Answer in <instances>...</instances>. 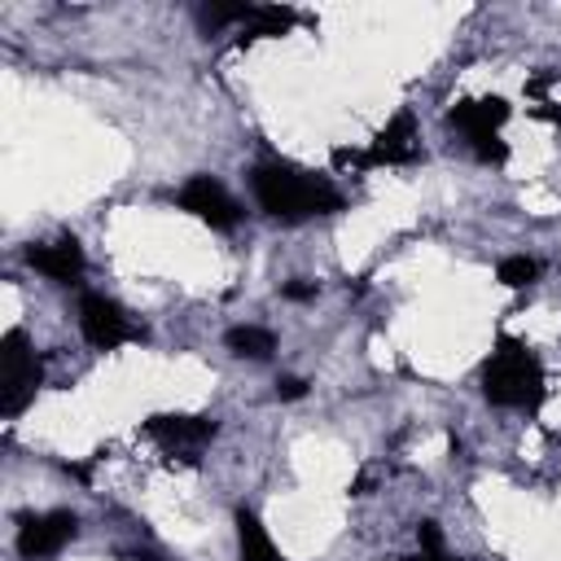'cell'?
<instances>
[{
  "instance_id": "obj_1",
  "label": "cell",
  "mask_w": 561,
  "mask_h": 561,
  "mask_svg": "<svg viewBox=\"0 0 561 561\" xmlns=\"http://www.w3.org/2000/svg\"><path fill=\"white\" fill-rule=\"evenodd\" d=\"M250 188L272 219H311L342 210V193L329 180L307 175L289 162H259L250 171Z\"/></svg>"
},
{
  "instance_id": "obj_2",
  "label": "cell",
  "mask_w": 561,
  "mask_h": 561,
  "mask_svg": "<svg viewBox=\"0 0 561 561\" xmlns=\"http://www.w3.org/2000/svg\"><path fill=\"white\" fill-rule=\"evenodd\" d=\"M482 394L495 408H539L543 399V364L539 355L517 342V337H500L486 368H482Z\"/></svg>"
},
{
  "instance_id": "obj_3",
  "label": "cell",
  "mask_w": 561,
  "mask_h": 561,
  "mask_svg": "<svg viewBox=\"0 0 561 561\" xmlns=\"http://www.w3.org/2000/svg\"><path fill=\"white\" fill-rule=\"evenodd\" d=\"M39 377H44V368H39L35 351L26 346V333L22 329H9L4 342H0V412L4 416H18L35 399Z\"/></svg>"
},
{
  "instance_id": "obj_4",
  "label": "cell",
  "mask_w": 561,
  "mask_h": 561,
  "mask_svg": "<svg viewBox=\"0 0 561 561\" xmlns=\"http://www.w3.org/2000/svg\"><path fill=\"white\" fill-rule=\"evenodd\" d=\"M79 329H83V337H88L92 346H101V351H114V346L140 337V329L127 320V311H123L114 298H105V294H83V298H79Z\"/></svg>"
},
{
  "instance_id": "obj_5",
  "label": "cell",
  "mask_w": 561,
  "mask_h": 561,
  "mask_svg": "<svg viewBox=\"0 0 561 561\" xmlns=\"http://www.w3.org/2000/svg\"><path fill=\"white\" fill-rule=\"evenodd\" d=\"M180 210H188L193 219H202V224H210L219 232L237 228V219H241V206L232 202V193L219 180H210V175H193L180 188Z\"/></svg>"
},
{
  "instance_id": "obj_6",
  "label": "cell",
  "mask_w": 561,
  "mask_h": 561,
  "mask_svg": "<svg viewBox=\"0 0 561 561\" xmlns=\"http://www.w3.org/2000/svg\"><path fill=\"white\" fill-rule=\"evenodd\" d=\"M75 530H79V517L66 513V508H53V513H39V517H22V526H18V552L26 561L53 557V552H61L75 539Z\"/></svg>"
},
{
  "instance_id": "obj_7",
  "label": "cell",
  "mask_w": 561,
  "mask_h": 561,
  "mask_svg": "<svg viewBox=\"0 0 561 561\" xmlns=\"http://www.w3.org/2000/svg\"><path fill=\"white\" fill-rule=\"evenodd\" d=\"M421 158V140H416V118L412 110H399L364 149V167H403Z\"/></svg>"
},
{
  "instance_id": "obj_8",
  "label": "cell",
  "mask_w": 561,
  "mask_h": 561,
  "mask_svg": "<svg viewBox=\"0 0 561 561\" xmlns=\"http://www.w3.org/2000/svg\"><path fill=\"white\" fill-rule=\"evenodd\" d=\"M508 118V101L504 96H465L447 110V123L465 131V140H482V136H500V123Z\"/></svg>"
},
{
  "instance_id": "obj_9",
  "label": "cell",
  "mask_w": 561,
  "mask_h": 561,
  "mask_svg": "<svg viewBox=\"0 0 561 561\" xmlns=\"http://www.w3.org/2000/svg\"><path fill=\"white\" fill-rule=\"evenodd\" d=\"M215 421L210 416H184V412H158L145 421V434L158 438L162 447H202L215 438Z\"/></svg>"
},
{
  "instance_id": "obj_10",
  "label": "cell",
  "mask_w": 561,
  "mask_h": 561,
  "mask_svg": "<svg viewBox=\"0 0 561 561\" xmlns=\"http://www.w3.org/2000/svg\"><path fill=\"white\" fill-rule=\"evenodd\" d=\"M26 263L48 280H75L83 272V250H79L75 237H61V241H48V245H31Z\"/></svg>"
},
{
  "instance_id": "obj_11",
  "label": "cell",
  "mask_w": 561,
  "mask_h": 561,
  "mask_svg": "<svg viewBox=\"0 0 561 561\" xmlns=\"http://www.w3.org/2000/svg\"><path fill=\"white\" fill-rule=\"evenodd\" d=\"M237 548H241V561H285L267 539V526L250 508H237Z\"/></svg>"
},
{
  "instance_id": "obj_12",
  "label": "cell",
  "mask_w": 561,
  "mask_h": 561,
  "mask_svg": "<svg viewBox=\"0 0 561 561\" xmlns=\"http://www.w3.org/2000/svg\"><path fill=\"white\" fill-rule=\"evenodd\" d=\"M224 342H228L232 355H245V359H267L276 351L272 329H259V324H237V329H228Z\"/></svg>"
},
{
  "instance_id": "obj_13",
  "label": "cell",
  "mask_w": 561,
  "mask_h": 561,
  "mask_svg": "<svg viewBox=\"0 0 561 561\" xmlns=\"http://www.w3.org/2000/svg\"><path fill=\"white\" fill-rule=\"evenodd\" d=\"M289 26H294V9L254 4V13H250V22H245V35H241V44H250V39H267V35H285Z\"/></svg>"
},
{
  "instance_id": "obj_14",
  "label": "cell",
  "mask_w": 561,
  "mask_h": 561,
  "mask_svg": "<svg viewBox=\"0 0 561 561\" xmlns=\"http://www.w3.org/2000/svg\"><path fill=\"white\" fill-rule=\"evenodd\" d=\"M535 276H539V263L526 259V254H508V259H500V267H495V280L508 285V289H526Z\"/></svg>"
},
{
  "instance_id": "obj_15",
  "label": "cell",
  "mask_w": 561,
  "mask_h": 561,
  "mask_svg": "<svg viewBox=\"0 0 561 561\" xmlns=\"http://www.w3.org/2000/svg\"><path fill=\"white\" fill-rule=\"evenodd\" d=\"M416 539H421V552H443L438 522H421V526H416Z\"/></svg>"
},
{
  "instance_id": "obj_16",
  "label": "cell",
  "mask_w": 561,
  "mask_h": 561,
  "mask_svg": "<svg viewBox=\"0 0 561 561\" xmlns=\"http://www.w3.org/2000/svg\"><path fill=\"white\" fill-rule=\"evenodd\" d=\"M276 394H280V399H302V394H307V381H302V377H280V381H276Z\"/></svg>"
},
{
  "instance_id": "obj_17",
  "label": "cell",
  "mask_w": 561,
  "mask_h": 561,
  "mask_svg": "<svg viewBox=\"0 0 561 561\" xmlns=\"http://www.w3.org/2000/svg\"><path fill=\"white\" fill-rule=\"evenodd\" d=\"M289 302H307V298H316V285H302V280H289L285 289H280Z\"/></svg>"
}]
</instances>
